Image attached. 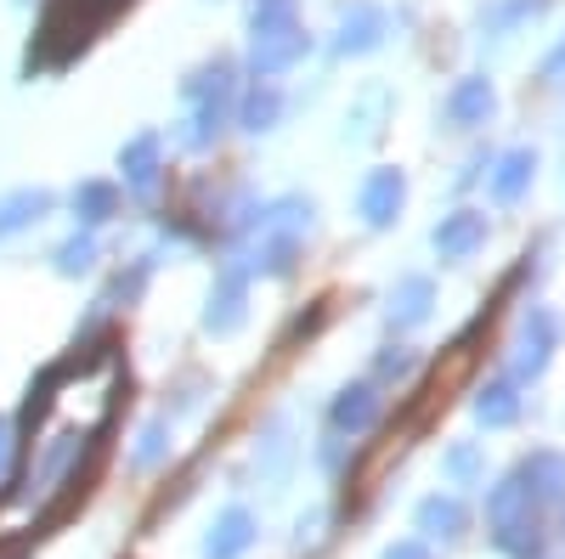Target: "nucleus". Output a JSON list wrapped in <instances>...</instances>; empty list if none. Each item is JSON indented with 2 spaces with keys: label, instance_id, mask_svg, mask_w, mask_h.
<instances>
[]
</instances>
